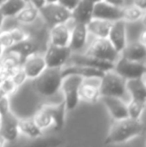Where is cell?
<instances>
[{
    "label": "cell",
    "instance_id": "cell-33",
    "mask_svg": "<svg viewBox=\"0 0 146 147\" xmlns=\"http://www.w3.org/2000/svg\"><path fill=\"white\" fill-rule=\"evenodd\" d=\"M9 31H10V34H11L12 38H13L14 44L29 39V34H28V32H26V31L23 30L22 28L14 27V28H12V29H10Z\"/></svg>",
    "mask_w": 146,
    "mask_h": 147
},
{
    "label": "cell",
    "instance_id": "cell-46",
    "mask_svg": "<svg viewBox=\"0 0 146 147\" xmlns=\"http://www.w3.org/2000/svg\"><path fill=\"white\" fill-rule=\"evenodd\" d=\"M4 1H5V0H0V5H1V4L3 3Z\"/></svg>",
    "mask_w": 146,
    "mask_h": 147
},
{
    "label": "cell",
    "instance_id": "cell-26",
    "mask_svg": "<svg viewBox=\"0 0 146 147\" xmlns=\"http://www.w3.org/2000/svg\"><path fill=\"white\" fill-rule=\"evenodd\" d=\"M64 139L58 136H47V137H36L33 141L28 143L25 147H61L64 144Z\"/></svg>",
    "mask_w": 146,
    "mask_h": 147
},
{
    "label": "cell",
    "instance_id": "cell-42",
    "mask_svg": "<svg viewBox=\"0 0 146 147\" xmlns=\"http://www.w3.org/2000/svg\"><path fill=\"white\" fill-rule=\"evenodd\" d=\"M4 50H5V49L3 48V46H2L1 43H0V60H1L2 56H3V54H4Z\"/></svg>",
    "mask_w": 146,
    "mask_h": 147
},
{
    "label": "cell",
    "instance_id": "cell-22",
    "mask_svg": "<svg viewBox=\"0 0 146 147\" xmlns=\"http://www.w3.org/2000/svg\"><path fill=\"white\" fill-rule=\"evenodd\" d=\"M126 91L130 94L131 99L146 102V86L144 77L126 80Z\"/></svg>",
    "mask_w": 146,
    "mask_h": 147
},
{
    "label": "cell",
    "instance_id": "cell-27",
    "mask_svg": "<svg viewBox=\"0 0 146 147\" xmlns=\"http://www.w3.org/2000/svg\"><path fill=\"white\" fill-rule=\"evenodd\" d=\"M33 120L35 121L40 129H45L48 128L51 124L53 123L52 115H51V110H50V105H44L42 106L38 111L36 112V114L34 115Z\"/></svg>",
    "mask_w": 146,
    "mask_h": 147
},
{
    "label": "cell",
    "instance_id": "cell-44",
    "mask_svg": "<svg viewBox=\"0 0 146 147\" xmlns=\"http://www.w3.org/2000/svg\"><path fill=\"white\" fill-rule=\"evenodd\" d=\"M58 0H46V3H57Z\"/></svg>",
    "mask_w": 146,
    "mask_h": 147
},
{
    "label": "cell",
    "instance_id": "cell-4",
    "mask_svg": "<svg viewBox=\"0 0 146 147\" xmlns=\"http://www.w3.org/2000/svg\"><path fill=\"white\" fill-rule=\"evenodd\" d=\"M84 54L112 63H115L120 56V53L117 52L108 38H96Z\"/></svg>",
    "mask_w": 146,
    "mask_h": 147
},
{
    "label": "cell",
    "instance_id": "cell-31",
    "mask_svg": "<svg viewBox=\"0 0 146 147\" xmlns=\"http://www.w3.org/2000/svg\"><path fill=\"white\" fill-rule=\"evenodd\" d=\"M145 103L144 101H139L131 99L129 104H127V109H128V117L131 119L139 120L141 114H142L143 110L145 108Z\"/></svg>",
    "mask_w": 146,
    "mask_h": 147
},
{
    "label": "cell",
    "instance_id": "cell-34",
    "mask_svg": "<svg viewBox=\"0 0 146 147\" xmlns=\"http://www.w3.org/2000/svg\"><path fill=\"white\" fill-rule=\"evenodd\" d=\"M10 77H11V79L13 80V82L15 83V85L17 86V87L21 86L22 84L26 81V79H27V77H26L25 73H24L21 66L18 67L17 69L12 73V75L10 76Z\"/></svg>",
    "mask_w": 146,
    "mask_h": 147
},
{
    "label": "cell",
    "instance_id": "cell-40",
    "mask_svg": "<svg viewBox=\"0 0 146 147\" xmlns=\"http://www.w3.org/2000/svg\"><path fill=\"white\" fill-rule=\"evenodd\" d=\"M145 35H146L145 31H142V32H141V34H140V36L138 37V41L140 43H142V44H144V45H146V37H145Z\"/></svg>",
    "mask_w": 146,
    "mask_h": 147
},
{
    "label": "cell",
    "instance_id": "cell-18",
    "mask_svg": "<svg viewBox=\"0 0 146 147\" xmlns=\"http://www.w3.org/2000/svg\"><path fill=\"white\" fill-rule=\"evenodd\" d=\"M104 72L99 69H95L92 67L82 65H75V64H69L68 66L61 68V75L62 77L68 75H78L82 78H89V77H98L101 78L103 76Z\"/></svg>",
    "mask_w": 146,
    "mask_h": 147
},
{
    "label": "cell",
    "instance_id": "cell-45",
    "mask_svg": "<svg viewBox=\"0 0 146 147\" xmlns=\"http://www.w3.org/2000/svg\"><path fill=\"white\" fill-rule=\"evenodd\" d=\"M91 2H93V3H95V2H98V1H101V0H90Z\"/></svg>",
    "mask_w": 146,
    "mask_h": 147
},
{
    "label": "cell",
    "instance_id": "cell-25",
    "mask_svg": "<svg viewBox=\"0 0 146 147\" xmlns=\"http://www.w3.org/2000/svg\"><path fill=\"white\" fill-rule=\"evenodd\" d=\"M19 132L29 138H36L42 135V129L37 126L35 121L32 119H18Z\"/></svg>",
    "mask_w": 146,
    "mask_h": 147
},
{
    "label": "cell",
    "instance_id": "cell-12",
    "mask_svg": "<svg viewBox=\"0 0 146 147\" xmlns=\"http://www.w3.org/2000/svg\"><path fill=\"white\" fill-rule=\"evenodd\" d=\"M107 38L109 39L111 44L116 49L117 52L121 53V51L127 44L126 22L123 19H119L113 22Z\"/></svg>",
    "mask_w": 146,
    "mask_h": 147
},
{
    "label": "cell",
    "instance_id": "cell-41",
    "mask_svg": "<svg viewBox=\"0 0 146 147\" xmlns=\"http://www.w3.org/2000/svg\"><path fill=\"white\" fill-rule=\"evenodd\" d=\"M4 16L2 15V13H1V11H0V30H1V28H2V25H3V21H4Z\"/></svg>",
    "mask_w": 146,
    "mask_h": 147
},
{
    "label": "cell",
    "instance_id": "cell-48",
    "mask_svg": "<svg viewBox=\"0 0 146 147\" xmlns=\"http://www.w3.org/2000/svg\"><path fill=\"white\" fill-rule=\"evenodd\" d=\"M24 1H25V2H27V3H28V1H29V0H24Z\"/></svg>",
    "mask_w": 146,
    "mask_h": 147
},
{
    "label": "cell",
    "instance_id": "cell-8",
    "mask_svg": "<svg viewBox=\"0 0 146 147\" xmlns=\"http://www.w3.org/2000/svg\"><path fill=\"white\" fill-rule=\"evenodd\" d=\"M71 53L72 51L70 50L69 47H58L49 44L43 57H44L47 67L61 68L68 62Z\"/></svg>",
    "mask_w": 146,
    "mask_h": 147
},
{
    "label": "cell",
    "instance_id": "cell-43",
    "mask_svg": "<svg viewBox=\"0 0 146 147\" xmlns=\"http://www.w3.org/2000/svg\"><path fill=\"white\" fill-rule=\"evenodd\" d=\"M4 144H5V140L0 136V147H4Z\"/></svg>",
    "mask_w": 146,
    "mask_h": 147
},
{
    "label": "cell",
    "instance_id": "cell-14",
    "mask_svg": "<svg viewBox=\"0 0 146 147\" xmlns=\"http://www.w3.org/2000/svg\"><path fill=\"white\" fill-rule=\"evenodd\" d=\"M68 61L70 62V64L92 67V68H95V69L101 70V71H103V72L112 70L113 67H114V63H112V62L93 58V57L87 56V55H85V54H83V55L74 54L72 56L70 55Z\"/></svg>",
    "mask_w": 146,
    "mask_h": 147
},
{
    "label": "cell",
    "instance_id": "cell-6",
    "mask_svg": "<svg viewBox=\"0 0 146 147\" xmlns=\"http://www.w3.org/2000/svg\"><path fill=\"white\" fill-rule=\"evenodd\" d=\"M112 70L125 80H129L144 77L146 67L144 62L130 61L125 59L124 57L119 56L117 61L114 63V67Z\"/></svg>",
    "mask_w": 146,
    "mask_h": 147
},
{
    "label": "cell",
    "instance_id": "cell-16",
    "mask_svg": "<svg viewBox=\"0 0 146 147\" xmlns=\"http://www.w3.org/2000/svg\"><path fill=\"white\" fill-rule=\"evenodd\" d=\"M71 29L66 23L51 26L49 32V42L58 47H69Z\"/></svg>",
    "mask_w": 146,
    "mask_h": 147
},
{
    "label": "cell",
    "instance_id": "cell-37",
    "mask_svg": "<svg viewBox=\"0 0 146 147\" xmlns=\"http://www.w3.org/2000/svg\"><path fill=\"white\" fill-rule=\"evenodd\" d=\"M28 3H30V5H32L33 7L39 10L46 4V0H29Z\"/></svg>",
    "mask_w": 146,
    "mask_h": 147
},
{
    "label": "cell",
    "instance_id": "cell-39",
    "mask_svg": "<svg viewBox=\"0 0 146 147\" xmlns=\"http://www.w3.org/2000/svg\"><path fill=\"white\" fill-rule=\"evenodd\" d=\"M133 3L135 6L139 7L140 9L145 10L146 8V0H133Z\"/></svg>",
    "mask_w": 146,
    "mask_h": 147
},
{
    "label": "cell",
    "instance_id": "cell-3",
    "mask_svg": "<svg viewBox=\"0 0 146 147\" xmlns=\"http://www.w3.org/2000/svg\"><path fill=\"white\" fill-rule=\"evenodd\" d=\"M126 80L113 70L104 72L100 78L99 97L109 96L123 99L126 95Z\"/></svg>",
    "mask_w": 146,
    "mask_h": 147
},
{
    "label": "cell",
    "instance_id": "cell-24",
    "mask_svg": "<svg viewBox=\"0 0 146 147\" xmlns=\"http://www.w3.org/2000/svg\"><path fill=\"white\" fill-rule=\"evenodd\" d=\"M26 5L24 0H5L0 5V11L4 17H15Z\"/></svg>",
    "mask_w": 146,
    "mask_h": 147
},
{
    "label": "cell",
    "instance_id": "cell-1",
    "mask_svg": "<svg viewBox=\"0 0 146 147\" xmlns=\"http://www.w3.org/2000/svg\"><path fill=\"white\" fill-rule=\"evenodd\" d=\"M143 131V125L139 120L127 117L121 120H114L105 144H120L129 141L132 138L139 136Z\"/></svg>",
    "mask_w": 146,
    "mask_h": 147
},
{
    "label": "cell",
    "instance_id": "cell-11",
    "mask_svg": "<svg viewBox=\"0 0 146 147\" xmlns=\"http://www.w3.org/2000/svg\"><path fill=\"white\" fill-rule=\"evenodd\" d=\"M21 67L27 79L34 80L44 71V69L47 66L45 63L44 57L36 52L26 57L22 62Z\"/></svg>",
    "mask_w": 146,
    "mask_h": 147
},
{
    "label": "cell",
    "instance_id": "cell-13",
    "mask_svg": "<svg viewBox=\"0 0 146 147\" xmlns=\"http://www.w3.org/2000/svg\"><path fill=\"white\" fill-rule=\"evenodd\" d=\"M99 85L100 78L89 77L83 78L79 86V99H82L87 102H93L99 98Z\"/></svg>",
    "mask_w": 146,
    "mask_h": 147
},
{
    "label": "cell",
    "instance_id": "cell-32",
    "mask_svg": "<svg viewBox=\"0 0 146 147\" xmlns=\"http://www.w3.org/2000/svg\"><path fill=\"white\" fill-rule=\"evenodd\" d=\"M17 86L15 85V83L13 82V80L11 79V77H8L6 78L5 80L0 83V90L3 92V94L5 95H11L17 90Z\"/></svg>",
    "mask_w": 146,
    "mask_h": 147
},
{
    "label": "cell",
    "instance_id": "cell-35",
    "mask_svg": "<svg viewBox=\"0 0 146 147\" xmlns=\"http://www.w3.org/2000/svg\"><path fill=\"white\" fill-rule=\"evenodd\" d=\"M0 43H1V45L3 46L4 49H8L12 45H14L13 38H12L9 30L0 31Z\"/></svg>",
    "mask_w": 146,
    "mask_h": 147
},
{
    "label": "cell",
    "instance_id": "cell-38",
    "mask_svg": "<svg viewBox=\"0 0 146 147\" xmlns=\"http://www.w3.org/2000/svg\"><path fill=\"white\" fill-rule=\"evenodd\" d=\"M109 4H112L117 7H123L124 6V0H103Z\"/></svg>",
    "mask_w": 146,
    "mask_h": 147
},
{
    "label": "cell",
    "instance_id": "cell-28",
    "mask_svg": "<svg viewBox=\"0 0 146 147\" xmlns=\"http://www.w3.org/2000/svg\"><path fill=\"white\" fill-rule=\"evenodd\" d=\"M51 115H52L53 123L55 126V130L62 129L65 123V115H66V106L65 102L62 101L60 104L50 106Z\"/></svg>",
    "mask_w": 146,
    "mask_h": 147
},
{
    "label": "cell",
    "instance_id": "cell-47",
    "mask_svg": "<svg viewBox=\"0 0 146 147\" xmlns=\"http://www.w3.org/2000/svg\"><path fill=\"white\" fill-rule=\"evenodd\" d=\"M2 95H3V92H2V91H1V90H0V97H1V96H2Z\"/></svg>",
    "mask_w": 146,
    "mask_h": 147
},
{
    "label": "cell",
    "instance_id": "cell-10",
    "mask_svg": "<svg viewBox=\"0 0 146 147\" xmlns=\"http://www.w3.org/2000/svg\"><path fill=\"white\" fill-rule=\"evenodd\" d=\"M92 18L108 20L111 22L122 19V7H117L103 0L95 2L93 5Z\"/></svg>",
    "mask_w": 146,
    "mask_h": 147
},
{
    "label": "cell",
    "instance_id": "cell-7",
    "mask_svg": "<svg viewBox=\"0 0 146 147\" xmlns=\"http://www.w3.org/2000/svg\"><path fill=\"white\" fill-rule=\"evenodd\" d=\"M39 14L50 26L67 23L71 19V12L59 3H46L39 9Z\"/></svg>",
    "mask_w": 146,
    "mask_h": 147
},
{
    "label": "cell",
    "instance_id": "cell-29",
    "mask_svg": "<svg viewBox=\"0 0 146 147\" xmlns=\"http://www.w3.org/2000/svg\"><path fill=\"white\" fill-rule=\"evenodd\" d=\"M145 15V10L140 9L139 7L133 5H129L122 7V19L125 22H136L142 19Z\"/></svg>",
    "mask_w": 146,
    "mask_h": 147
},
{
    "label": "cell",
    "instance_id": "cell-2",
    "mask_svg": "<svg viewBox=\"0 0 146 147\" xmlns=\"http://www.w3.org/2000/svg\"><path fill=\"white\" fill-rule=\"evenodd\" d=\"M61 68L46 67L44 71L34 79L35 89L41 96L51 97L60 90L63 79Z\"/></svg>",
    "mask_w": 146,
    "mask_h": 147
},
{
    "label": "cell",
    "instance_id": "cell-17",
    "mask_svg": "<svg viewBox=\"0 0 146 147\" xmlns=\"http://www.w3.org/2000/svg\"><path fill=\"white\" fill-rule=\"evenodd\" d=\"M88 38V31L86 24L74 22V26L71 29L69 48L71 51H80L84 48Z\"/></svg>",
    "mask_w": 146,
    "mask_h": 147
},
{
    "label": "cell",
    "instance_id": "cell-15",
    "mask_svg": "<svg viewBox=\"0 0 146 147\" xmlns=\"http://www.w3.org/2000/svg\"><path fill=\"white\" fill-rule=\"evenodd\" d=\"M101 98L113 120H121L128 117L127 104L123 99L109 96H103Z\"/></svg>",
    "mask_w": 146,
    "mask_h": 147
},
{
    "label": "cell",
    "instance_id": "cell-21",
    "mask_svg": "<svg viewBox=\"0 0 146 147\" xmlns=\"http://www.w3.org/2000/svg\"><path fill=\"white\" fill-rule=\"evenodd\" d=\"M112 23L113 22L108 21V20L92 18L86 24V28H87L88 33H91L96 38H107Z\"/></svg>",
    "mask_w": 146,
    "mask_h": 147
},
{
    "label": "cell",
    "instance_id": "cell-20",
    "mask_svg": "<svg viewBox=\"0 0 146 147\" xmlns=\"http://www.w3.org/2000/svg\"><path fill=\"white\" fill-rule=\"evenodd\" d=\"M120 55L125 59L135 62H144L146 57V45L139 41L126 44Z\"/></svg>",
    "mask_w": 146,
    "mask_h": 147
},
{
    "label": "cell",
    "instance_id": "cell-5",
    "mask_svg": "<svg viewBox=\"0 0 146 147\" xmlns=\"http://www.w3.org/2000/svg\"><path fill=\"white\" fill-rule=\"evenodd\" d=\"M83 78L78 75H68L63 77L61 88L64 94V102L66 110H73L79 103V86Z\"/></svg>",
    "mask_w": 146,
    "mask_h": 147
},
{
    "label": "cell",
    "instance_id": "cell-9",
    "mask_svg": "<svg viewBox=\"0 0 146 147\" xmlns=\"http://www.w3.org/2000/svg\"><path fill=\"white\" fill-rule=\"evenodd\" d=\"M19 134L18 129V118L11 112L0 115V136L5 141H15Z\"/></svg>",
    "mask_w": 146,
    "mask_h": 147
},
{
    "label": "cell",
    "instance_id": "cell-30",
    "mask_svg": "<svg viewBox=\"0 0 146 147\" xmlns=\"http://www.w3.org/2000/svg\"><path fill=\"white\" fill-rule=\"evenodd\" d=\"M39 16V10L33 7L32 5H27L15 16L16 20L20 23L23 24H30L34 22Z\"/></svg>",
    "mask_w": 146,
    "mask_h": 147
},
{
    "label": "cell",
    "instance_id": "cell-36",
    "mask_svg": "<svg viewBox=\"0 0 146 147\" xmlns=\"http://www.w3.org/2000/svg\"><path fill=\"white\" fill-rule=\"evenodd\" d=\"M79 1L80 0H58L57 3H59L61 6H63L65 9L72 12L75 9L76 6H77V4L79 3Z\"/></svg>",
    "mask_w": 146,
    "mask_h": 147
},
{
    "label": "cell",
    "instance_id": "cell-23",
    "mask_svg": "<svg viewBox=\"0 0 146 147\" xmlns=\"http://www.w3.org/2000/svg\"><path fill=\"white\" fill-rule=\"evenodd\" d=\"M8 51H9V52L15 53V54L18 55V56L22 59V61H23L26 57H28L29 55L37 52V45L35 43L31 42L29 39H27V40L15 43V44L12 45L10 48H8Z\"/></svg>",
    "mask_w": 146,
    "mask_h": 147
},
{
    "label": "cell",
    "instance_id": "cell-19",
    "mask_svg": "<svg viewBox=\"0 0 146 147\" xmlns=\"http://www.w3.org/2000/svg\"><path fill=\"white\" fill-rule=\"evenodd\" d=\"M93 5L94 3L90 0H80L75 9L71 12V19L74 22L87 24L92 19Z\"/></svg>",
    "mask_w": 146,
    "mask_h": 147
}]
</instances>
